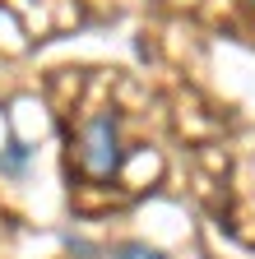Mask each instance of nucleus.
Here are the masks:
<instances>
[{"label":"nucleus","mask_w":255,"mask_h":259,"mask_svg":"<svg viewBox=\"0 0 255 259\" xmlns=\"http://www.w3.org/2000/svg\"><path fill=\"white\" fill-rule=\"evenodd\" d=\"M121 162H125V148H121V125L112 111L102 116H93L84 125V171L93 181H112L121 171Z\"/></svg>","instance_id":"obj_1"},{"label":"nucleus","mask_w":255,"mask_h":259,"mask_svg":"<svg viewBox=\"0 0 255 259\" xmlns=\"http://www.w3.org/2000/svg\"><path fill=\"white\" fill-rule=\"evenodd\" d=\"M28 157H33V148H28L23 139H10V144H5V153H0V176H23Z\"/></svg>","instance_id":"obj_2"},{"label":"nucleus","mask_w":255,"mask_h":259,"mask_svg":"<svg viewBox=\"0 0 255 259\" xmlns=\"http://www.w3.org/2000/svg\"><path fill=\"white\" fill-rule=\"evenodd\" d=\"M112 259H163L158 250H149V245H139V241H130V245H121Z\"/></svg>","instance_id":"obj_3"}]
</instances>
